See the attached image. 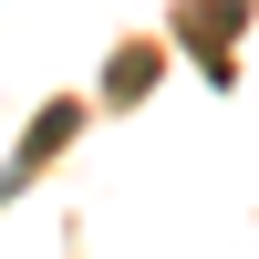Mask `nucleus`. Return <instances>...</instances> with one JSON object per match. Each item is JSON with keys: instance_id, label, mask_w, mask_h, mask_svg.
<instances>
[{"instance_id": "obj_1", "label": "nucleus", "mask_w": 259, "mask_h": 259, "mask_svg": "<svg viewBox=\"0 0 259 259\" xmlns=\"http://www.w3.org/2000/svg\"><path fill=\"white\" fill-rule=\"evenodd\" d=\"M73 124H83V114H73V104H52V114H41V124H31V135H21V166H11V177H0V197H11V187H21V177H31V166H52V145H62V135H73Z\"/></svg>"}]
</instances>
